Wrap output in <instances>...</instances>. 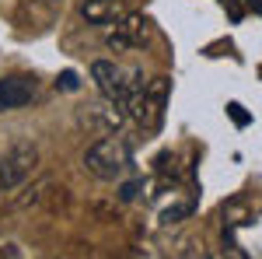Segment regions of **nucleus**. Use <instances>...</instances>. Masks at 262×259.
<instances>
[{
	"label": "nucleus",
	"instance_id": "obj_1",
	"mask_svg": "<svg viewBox=\"0 0 262 259\" xmlns=\"http://www.w3.org/2000/svg\"><path fill=\"white\" fill-rule=\"evenodd\" d=\"M84 168L101 182H119L133 172V147L119 133H108L84 151Z\"/></svg>",
	"mask_w": 262,
	"mask_h": 259
},
{
	"label": "nucleus",
	"instance_id": "obj_8",
	"mask_svg": "<svg viewBox=\"0 0 262 259\" xmlns=\"http://www.w3.org/2000/svg\"><path fill=\"white\" fill-rule=\"evenodd\" d=\"M252 214H248V203L245 200H234V203H224V224L227 228H238V224H248Z\"/></svg>",
	"mask_w": 262,
	"mask_h": 259
},
{
	"label": "nucleus",
	"instance_id": "obj_11",
	"mask_svg": "<svg viewBox=\"0 0 262 259\" xmlns=\"http://www.w3.org/2000/svg\"><path fill=\"white\" fill-rule=\"evenodd\" d=\"M56 84H60L63 91H77V88H81V81H77V74H74V70H63Z\"/></svg>",
	"mask_w": 262,
	"mask_h": 259
},
{
	"label": "nucleus",
	"instance_id": "obj_6",
	"mask_svg": "<svg viewBox=\"0 0 262 259\" xmlns=\"http://www.w3.org/2000/svg\"><path fill=\"white\" fill-rule=\"evenodd\" d=\"M81 123L88 126V130H95V133H116L122 123H126V109L122 105H116V102H105L101 98L98 105H88L81 112Z\"/></svg>",
	"mask_w": 262,
	"mask_h": 259
},
{
	"label": "nucleus",
	"instance_id": "obj_10",
	"mask_svg": "<svg viewBox=\"0 0 262 259\" xmlns=\"http://www.w3.org/2000/svg\"><path fill=\"white\" fill-rule=\"evenodd\" d=\"M189 214H192V203H179V207H168V210L161 214V221L164 224H179V221L189 217Z\"/></svg>",
	"mask_w": 262,
	"mask_h": 259
},
{
	"label": "nucleus",
	"instance_id": "obj_7",
	"mask_svg": "<svg viewBox=\"0 0 262 259\" xmlns=\"http://www.w3.org/2000/svg\"><path fill=\"white\" fill-rule=\"evenodd\" d=\"M77 11H81V21L91 25V28H108L126 14L122 0H81Z\"/></svg>",
	"mask_w": 262,
	"mask_h": 259
},
{
	"label": "nucleus",
	"instance_id": "obj_9",
	"mask_svg": "<svg viewBox=\"0 0 262 259\" xmlns=\"http://www.w3.org/2000/svg\"><path fill=\"white\" fill-rule=\"evenodd\" d=\"M224 259H248V252H245L242 245L234 242V235H231V228L224 231Z\"/></svg>",
	"mask_w": 262,
	"mask_h": 259
},
{
	"label": "nucleus",
	"instance_id": "obj_3",
	"mask_svg": "<svg viewBox=\"0 0 262 259\" xmlns=\"http://www.w3.org/2000/svg\"><path fill=\"white\" fill-rule=\"evenodd\" d=\"M164 102H168V77H154V81H147L143 91L129 102L126 116H133L143 130H154L164 116Z\"/></svg>",
	"mask_w": 262,
	"mask_h": 259
},
{
	"label": "nucleus",
	"instance_id": "obj_12",
	"mask_svg": "<svg viewBox=\"0 0 262 259\" xmlns=\"http://www.w3.org/2000/svg\"><path fill=\"white\" fill-rule=\"evenodd\" d=\"M137 193H140V182H126V186H122V193H119V200H126V203H129Z\"/></svg>",
	"mask_w": 262,
	"mask_h": 259
},
{
	"label": "nucleus",
	"instance_id": "obj_5",
	"mask_svg": "<svg viewBox=\"0 0 262 259\" xmlns=\"http://www.w3.org/2000/svg\"><path fill=\"white\" fill-rule=\"evenodd\" d=\"M39 95V81L32 74H7L0 77V112H18Z\"/></svg>",
	"mask_w": 262,
	"mask_h": 259
},
{
	"label": "nucleus",
	"instance_id": "obj_13",
	"mask_svg": "<svg viewBox=\"0 0 262 259\" xmlns=\"http://www.w3.org/2000/svg\"><path fill=\"white\" fill-rule=\"evenodd\" d=\"M227 112L234 116V123H238V126H245V123H248V116L242 112V105H238V102H231V105H227Z\"/></svg>",
	"mask_w": 262,
	"mask_h": 259
},
{
	"label": "nucleus",
	"instance_id": "obj_2",
	"mask_svg": "<svg viewBox=\"0 0 262 259\" xmlns=\"http://www.w3.org/2000/svg\"><path fill=\"white\" fill-rule=\"evenodd\" d=\"M39 168V147L25 137H14L0 151V189L14 193L18 186L32 179V172Z\"/></svg>",
	"mask_w": 262,
	"mask_h": 259
},
{
	"label": "nucleus",
	"instance_id": "obj_4",
	"mask_svg": "<svg viewBox=\"0 0 262 259\" xmlns=\"http://www.w3.org/2000/svg\"><path fill=\"white\" fill-rule=\"evenodd\" d=\"M150 39V21L143 18V14H122L116 21V28L105 35V46L112 49V53H126V49H137L143 42Z\"/></svg>",
	"mask_w": 262,
	"mask_h": 259
}]
</instances>
